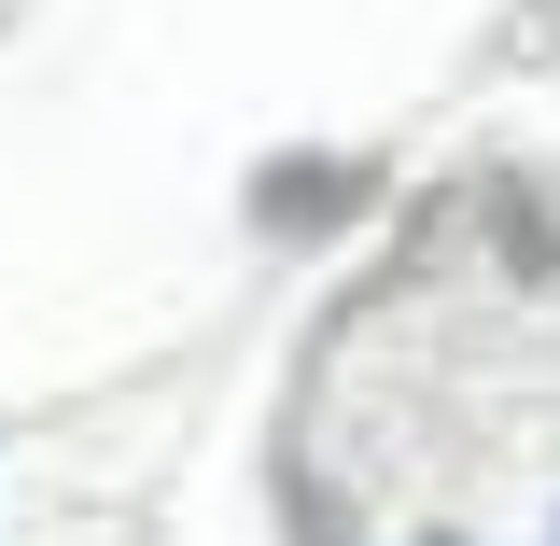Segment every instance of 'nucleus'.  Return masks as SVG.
Masks as SVG:
<instances>
[{"label": "nucleus", "instance_id": "obj_1", "mask_svg": "<svg viewBox=\"0 0 560 546\" xmlns=\"http://www.w3.org/2000/svg\"><path fill=\"white\" fill-rule=\"evenodd\" d=\"M364 197H378L364 154H280L267 183H253V224H267V239H323V224H350Z\"/></svg>", "mask_w": 560, "mask_h": 546}, {"label": "nucleus", "instance_id": "obj_2", "mask_svg": "<svg viewBox=\"0 0 560 546\" xmlns=\"http://www.w3.org/2000/svg\"><path fill=\"white\" fill-rule=\"evenodd\" d=\"M434 546H463V533H434Z\"/></svg>", "mask_w": 560, "mask_h": 546}]
</instances>
